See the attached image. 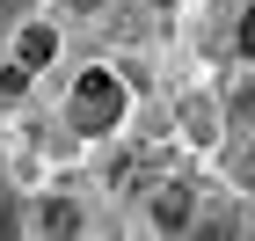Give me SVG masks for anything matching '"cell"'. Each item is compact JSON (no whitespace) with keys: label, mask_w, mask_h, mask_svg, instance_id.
<instances>
[{"label":"cell","mask_w":255,"mask_h":241,"mask_svg":"<svg viewBox=\"0 0 255 241\" xmlns=\"http://www.w3.org/2000/svg\"><path fill=\"white\" fill-rule=\"evenodd\" d=\"M234 176H241V183L255 190V146H234Z\"/></svg>","instance_id":"obj_6"},{"label":"cell","mask_w":255,"mask_h":241,"mask_svg":"<svg viewBox=\"0 0 255 241\" xmlns=\"http://www.w3.org/2000/svg\"><path fill=\"white\" fill-rule=\"evenodd\" d=\"M66 7H73V15H88V7H102V0H66Z\"/></svg>","instance_id":"obj_7"},{"label":"cell","mask_w":255,"mask_h":241,"mask_svg":"<svg viewBox=\"0 0 255 241\" xmlns=\"http://www.w3.org/2000/svg\"><path fill=\"white\" fill-rule=\"evenodd\" d=\"M153 227H190V183H153Z\"/></svg>","instance_id":"obj_2"},{"label":"cell","mask_w":255,"mask_h":241,"mask_svg":"<svg viewBox=\"0 0 255 241\" xmlns=\"http://www.w3.org/2000/svg\"><path fill=\"white\" fill-rule=\"evenodd\" d=\"M234 44H241V51H255V0L241 7V29H234Z\"/></svg>","instance_id":"obj_5"},{"label":"cell","mask_w":255,"mask_h":241,"mask_svg":"<svg viewBox=\"0 0 255 241\" xmlns=\"http://www.w3.org/2000/svg\"><path fill=\"white\" fill-rule=\"evenodd\" d=\"M44 234H80V212L66 198H51V205H44Z\"/></svg>","instance_id":"obj_4"},{"label":"cell","mask_w":255,"mask_h":241,"mask_svg":"<svg viewBox=\"0 0 255 241\" xmlns=\"http://www.w3.org/2000/svg\"><path fill=\"white\" fill-rule=\"evenodd\" d=\"M51 51H59V37H51V22H29V29H22V66H44Z\"/></svg>","instance_id":"obj_3"},{"label":"cell","mask_w":255,"mask_h":241,"mask_svg":"<svg viewBox=\"0 0 255 241\" xmlns=\"http://www.w3.org/2000/svg\"><path fill=\"white\" fill-rule=\"evenodd\" d=\"M124 124V88L110 73H80V88H73V132H88V139H102V132H117Z\"/></svg>","instance_id":"obj_1"}]
</instances>
